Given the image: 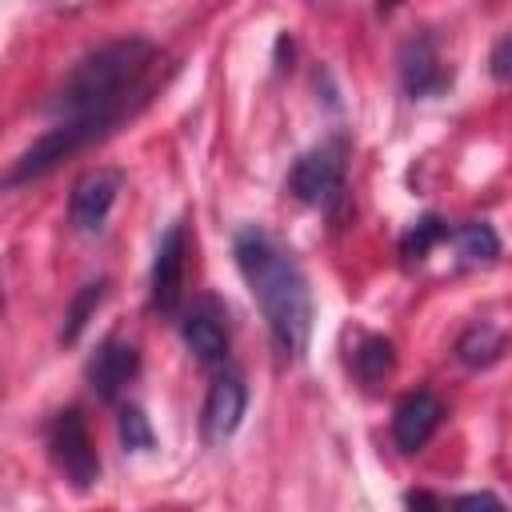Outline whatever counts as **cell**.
<instances>
[{
	"label": "cell",
	"instance_id": "cell-19",
	"mask_svg": "<svg viewBox=\"0 0 512 512\" xmlns=\"http://www.w3.org/2000/svg\"><path fill=\"white\" fill-rule=\"evenodd\" d=\"M448 508L452 512H508L496 492H464V496H452Z\"/></svg>",
	"mask_w": 512,
	"mask_h": 512
},
{
	"label": "cell",
	"instance_id": "cell-9",
	"mask_svg": "<svg viewBox=\"0 0 512 512\" xmlns=\"http://www.w3.org/2000/svg\"><path fill=\"white\" fill-rule=\"evenodd\" d=\"M396 72H400V84L412 100H428V96H440L448 84H452V68H444L436 44L428 32H412L400 52H396Z\"/></svg>",
	"mask_w": 512,
	"mask_h": 512
},
{
	"label": "cell",
	"instance_id": "cell-8",
	"mask_svg": "<svg viewBox=\"0 0 512 512\" xmlns=\"http://www.w3.org/2000/svg\"><path fill=\"white\" fill-rule=\"evenodd\" d=\"M180 340L188 344V352L196 356L200 368H220L228 360V344H232L228 340V316H224V308L212 296H204L192 308H184L180 312Z\"/></svg>",
	"mask_w": 512,
	"mask_h": 512
},
{
	"label": "cell",
	"instance_id": "cell-14",
	"mask_svg": "<svg viewBox=\"0 0 512 512\" xmlns=\"http://www.w3.org/2000/svg\"><path fill=\"white\" fill-rule=\"evenodd\" d=\"M508 348V332L492 328V324H472L456 336V360L464 368H492Z\"/></svg>",
	"mask_w": 512,
	"mask_h": 512
},
{
	"label": "cell",
	"instance_id": "cell-2",
	"mask_svg": "<svg viewBox=\"0 0 512 512\" xmlns=\"http://www.w3.org/2000/svg\"><path fill=\"white\" fill-rule=\"evenodd\" d=\"M232 256L236 268L252 292V300L260 304V316L268 324L272 348L280 360H300L312 336V292H308V276L300 272V264L292 260V252H284L264 228H240L232 240Z\"/></svg>",
	"mask_w": 512,
	"mask_h": 512
},
{
	"label": "cell",
	"instance_id": "cell-21",
	"mask_svg": "<svg viewBox=\"0 0 512 512\" xmlns=\"http://www.w3.org/2000/svg\"><path fill=\"white\" fill-rule=\"evenodd\" d=\"M408 512H444V500L440 496H432L428 488H416V492H408Z\"/></svg>",
	"mask_w": 512,
	"mask_h": 512
},
{
	"label": "cell",
	"instance_id": "cell-12",
	"mask_svg": "<svg viewBox=\"0 0 512 512\" xmlns=\"http://www.w3.org/2000/svg\"><path fill=\"white\" fill-rule=\"evenodd\" d=\"M140 372V352L136 344L112 336L96 348V356L88 360V388L100 396V400H116Z\"/></svg>",
	"mask_w": 512,
	"mask_h": 512
},
{
	"label": "cell",
	"instance_id": "cell-3",
	"mask_svg": "<svg viewBox=\"0 0 512 512\" xmlns=\"http://www.w3.org/2000/svg\"><path fill=\"white\" fill-rule=\"evenodd\" d=\"M44 448H48L52 464L64 472V480H72L76 488H92L100 480V456H96V444H92V432H88L80 408H60L48 416Z\"/></svg>",
	"mask_w": 512,
	"mask_h": 512
},
{
	"label": "cell",
	"instance_id": "cell-5",
	"mask_svg": "<svg viewBox=\"0 0 512 512\" xmlns=\"http://www.w3.org/2000/svg\"><path fill=\"white\" fill-rule=\"evenodd\" d=\"M120 184H124L120 168H88L68 192V224H72V232H80V236L104 232V224L112 216V204L120 196Z\"/></svg>",
	"mask_w": 512,
	"mask_h": 512
},
{
	"label": "cell",
	"instance_id": "cell-6",
	"mask_svg": "<svg viewBox=\"0 0 512 512\" xmlns=\"http://www.w3.org/2000/svg\"><path fill=\"white\" fill-rule=\"evenodd\" d=\"M288 192L308 208H336L344 200V160L332 148L304 152L288 172Z\"/></svg>",
	"mask_w": 512,
	"mask_h": 512
},
{
	"label": "cell",
	"instance_id": "cell-20",
	"mask_svg": "<svg viewBox=\"0 0 512 512\" xmlns=\"http://www.w3.org/2000/svg\"><path fill=\"white\" fill-rule=\"evenodd\" d=\"M488 72H492V80H500V84H512V32H504V36L492 44V56H488Z\"/></svg>",
	"mask_w": 512,
	"mask_h": 512
},
{
	"label": "cell",
	"instance_id": "cell-1",
	"mask_svg": "<svg viewBox=\"0 0 512 512\" xmlns=\"http://www.w3.org/2000/svg\"><path fill=\"white\" fill-rule=\"evenodd\" d=\"M164 52L144 36H120L84 52L48 96V116L56 124H96L108 136L132 120L156 88Z\"/></svg>",
	"mask_w": 512,
	"mask_h": 512
},
{
	"label": "cell",
	"instance_id": "cell-18",
	"mask_svg": "<svg viewBox=\"0 0 512 512\" xmlns=\"http://www.w3.org/2000/svg\"><path fill=\"white\" fill-rule=\"evenodd\" d=\"M116 432H120L124 452H148V448L156 444L152 424H148V416H144L136 404H124V408H120V416H116Z\"/></svg>",
	"mask_w": 512,
	"mask_h": 512
},
{
	"label": "cell",
	"instance_id": "cell-15",
	"mask_svg": "<svg viewBox=\"0 0 512 512\" xmlns=\"http://www.w3.org/2000/svg\"><path fill=\"white\" fill-rule=\"evenodd\" d=\"M448 240L456 244V252H460L468 264H492V260L500 256V236H496V228L484 224V220H464V224H456Z\"/></svg>",
	"mask_w": 512,
	"mask_h": 512
},
{
	"label": "cell",
	"instance_id": "cell-4",
	"mask_svg": "<svg viewBox=\"0 0 512 512\" xmlns=\"http://www.w3.org/2000/svg\"><path fill=\"white\" fill-rule=\"evenodd\" d=\"M104 136H108V132L96 128V124H52L48 132H40V136L12 160L4 184H8V188H20V184H28V180H40V176H48L60 160H68V156L92 148V144L104 140Z\"/></svg>",
	"mask_w": 512,
	"mask_h": 512
},
{
	"label": "cell",
	"instance_id": "cell-7",
	"mask_svg": "<svg viewBox=\"0 0 512 512\" xmlns=\"http://www.w3.org/2000/svg\"><path fill=\"white\" fill-rule=\"evenodd\" d=\"M184 260H188V236H184V220L168 224L156 256H152V280H148V304L160 316H176L180 300H184Z\"/></svg>",
	"mask_w": 512,
	"mask_h": 512
},
{
	"label": "cell",
	"instance_id": "cell-10",
	"mask_svg": "<svg viewBox=\"0 0 512 512\" xmlns=\"http://www.w3.org/2000/svg\"><path fill=\"white\" fill-rule=\"evenodd\" d=\"M244 408H248V388H244V380H240V376H232V372L216 376V380H212V388H208V396H204L200 436H204L208 444L228 440V436L240 428Z\"/></svg>",
	"mask_w": 512,
	"mask_h": 512
},
{
	"label": "cell",
	"instance_id": "cell-11",
	"mask_svg": "<svg viewBox=\"0 0 512 512\" xmlns=\"http://www.w3.org/2000/svg\"><path fill=\"white\" fill-rule=\"evenodd\" d=\"M440 420H444V404H440L436 392H428V388L408 392L396 404V412H392V440H396V448L400 452H420L432 440V432L440 428Z\"/></svg>",
	"mask_w": 512,
	"mask_h": 512
},
{
	"label": "cell",
	"instance_id": "cell-17",
	"mask_svg": "<svg viewBox=\"0 0 512 512\" xmlns=\"http://www.w3.org/2000/svg\"><path fill=\"white\" fill-rule=\"evenodd\" d=\"M448 236H452V228H448L440 216H432V212L420 216V220L400 236V256H404V264H420V260H424L440 240H448Z\"/></svg>",
	"mask_w": 512,
	"mask_h": 512
},
{
	"label": "cell",
	"instance_id": "cell-16",
	"mask_svg": "<svg viewBox=\"0 0 512 512\" xmlns=\"http://www.w3.org/2000/svg\"><path fill=\"white\" fill-rule=\"evenodd\" d=\"M104 292H108V280H104V276L80 284V292H76V296L68 300V308H64V324H60V340H64V344H76V340H80V332L88 328V320H92V312L100 308Z\"/></svg>",
	"mask_w": 512,
	"mask_h": 512
},
{
	"label": "cell",
	"instance_id": "cell-13",
	"mask_svg": "<svg viewBox=\"0 0 512 512\" xmlns=\"http://www.w3.org/2000/svg\"><path fill=\"white\" fill-rule=\"evenodd\" d=\"M392 368H396V344L388 336L368 332V336L356 340V348H352V372H356L360 384L376 388L384 376H392Z\"/></svg>",
	"mask_w": 512,
	"mask_h": 512
}]
</instances>
